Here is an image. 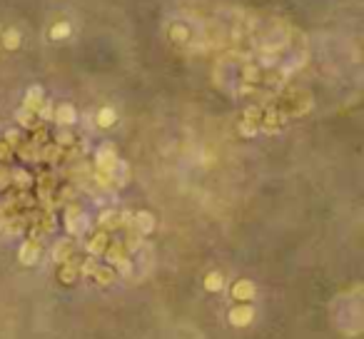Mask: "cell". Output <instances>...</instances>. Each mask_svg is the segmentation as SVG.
Returning a JSON list of instances; mask_svg holds the SVG:
<instances>
[{
	"label": "cell",
	"mask_w": 364,
	"mask_h": 339,
	"mask_svg": "<svg viewBox=\"0 0 364 339\" xmlns=\"http://www.w3.org/2000/svg\"><path fill=\"white\" fill-rule=\"evenodd\" d=\"M137 227H140V229H142V232L147 235V232H150V229H153V227H155L153 217H150L147 212H140V215H137Z\"/></svg>",
	"instance_id": "cell-4"
},
{
	"label": "cell",
	"mask_w": 364,
	"mask_h": 339,
	"mask_svg": "<svg viewBox=\"0 0 364 339\" xmlns=\"http://www.w3.org/2000/svg\"><path fill=\"white\" fill-rule=\"evenodd\" d=\"M20 260L25 264H33L38 260V255H35V247H23V252H20Z\"/></svg>",
	"instance_id": "cell-6"
},
{
	"label": "cell",
	"mask_w": 364,
	"mask_h": 339,
	"mask_svg": "<svg viewBox=\"0 0 364 339\" xmlns=\"http://www.w3.org/2000/svg\"><path fill=\"white\" fill-rule=\"evenodd\" d=\"M95 274H97V282L100 284H110L115 277H113V269H95Z\"/></svg>",
	"instance_id": "cell-7"
},
{
	"label": "cell",
	"mask_w": 364,
	"mask_h": 339,
	"mask_svg": "<svg viewBox=\"0 0 364 339\" xmlns=\"http://www.w3.org/2000/svg\"><path fill=\"white\" fill-rule=\"evenodd\" d=\"M205 287H207L210 292H220V289L225 287L222 274H220V272H212V274H207V277H205Z\"/></svg>",
	"instance_id": "cell-3"
},
{
	"label": "cell",
	"mask_w": 364,
	"mask_h": 339,
	"mask_svg": "<svg viewBox=\"0 0 364 339\" xmlns=\"http://www.w3.org/2000/svg\"><path fill=\"white\" fill-rule=\"evenodd\" d=\"M60 280H62V282H73V280H75V269H73V267H62Z\"/></svg>",
	"instance_id": "cell-9"
},
{
	"label": "cell",
	"mask_w": 364,
	"mask_h": 339,
	"mask_svg": "<svg viewBox=\"0 0 364 339\" xmlns=\"http://www.w3.org/2000/svg\"><path fill=\"white\" fill-rule=\"evenodd\" d=\"M252 307H247V304H242V307H234L230 312V322L234 324V327H245V324H249L252 322Z\"/></svg>",
	"instance_id": "cell-1"
},
{
	"label": "cell",
	"mask_w": 364,
	"mask_h": 339,
	"mask_svg": "<svg viewBox=\"0 0 364 339\" xmlns=\"http://www.w3.org/2000/svg\"><path fill=\"white\" fill-rule=\"evenodd\" d=\"M113 120H115V113H113V110H100V115H97V122H100V125H113Z\"/></svg>",
	"instance_id": "cell-8"
},
{
	"label": "cell",
	"mask_w": 364,
	"mask_h": 339,
	"mask_svg": "<svg viewBox=\"0 0 364 339\" xmlns=\"http://www.w3.org/2000/svg\"><path fill=\"white\" fill-rule=\"evenodd\" d=\"M232 294H234V300H240V302H249L252 297H254V284H252V282H247V280H240V282L234 284Z\"/></svg>",
	"instance_id": "cell-2"
},
{
	"label": "cell",
	"mask_w": 364,
	"mask_h": 339,
	"mask_svg": "<svg viewBox=\"0 0 364 339\" xmlns=\"http://www.w3.org/2000/svg\"><path fill=\"white\" fill-rule=\"evenodd\" d=\"M58 120H60V122H68V125H70V122L75 120V110H73L70 105H62V108L58 110Z\"/></svg>",
	"instance_id": "cell-5"
}]
</instances>
